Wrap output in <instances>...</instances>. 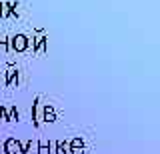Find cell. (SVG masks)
Listing matches in <instances>:
<instances>
[{"label": "cell", "instance_id": "7c38bea8", "mask_svg": "<svg viewBox=\"0 0 160 154\" xmlns=\"http://www.w3.org/2000/svg\"><path fill=\"white\" fill-rule=\"evenodd\" d=\"M0 122H8V118H6V106H0Z\"/></svg>", "mask_w": 160, "mask_h": 154}, {"label": "cell", "instance_id": "277c9868", "mask_svg": "<svg viewBox=\"0 0 160 154\" xmlns=\"http://www.w3.org/2000/svg\"><path fill=\"white\" fill-rule=\"evenodd\" d=\"M4 76H6V86H12V84H18V76H20V72H18V68L14 66V64H10L8 70L4 72Z\"/></svg>", "mask_w": 160, "mask_h": 154}, {"label": "cell", "instance_id": "3957f363", "mask_svg": "<svg viewBox=\"0 0 160 154\" xmlns=\"http://www.w3.org/2000/svg\"><path fill=\"white\" fill-rule=\"evenodd\" d=\"M40 122H42V102H40V96H36L32 102V124L38 128Z\"/></svg>", "mask_w": 160, "mask_h": 154}, {"label": "cell", "instance_id": "5bb4252c", "mask_svg": "<svg viewBox=\"0 0 160 154\" xmlns=\"http://www.w3.org/2000/svg\"><path fill=\"white\" fill-rule=\"evenodd\" d=\"M70 154H84V148H72L70 146Z\"/></svg>", "mask_w": 160, "mask_h": 154}, {"label": "cell", "instance_id": "8fae6325", "mask_svg": "<svg viewBox=\"0 0 160 154\" xmlns=\"http://www.w3.org/2000/svg\"><path fill=\"white\" fill-rule=\"evenodd\" d=\"M36 150H38V154H48V144L40 140V142L36 144Z\"/></svg>", "mask_w": 160, "mask_h": 154}, {"label": "cell", "instance_id": "52a82bcc", "mask_svg": "<svg viewBox=\"0 0 160 154\" xmlns=\"http://www.w3.org/2000/svg\"><path fill=\"white\" fill-rule=\"evenodd\" d=\"M6 118H8V122H16L18 118H20V112L16 110V106L6 108Z\"/></svg>", "mask_w": 160, "mask_h": 154}, {"label": "cell", "instance_id": "9c48e42d", "mask_svg": "<svg viewBox=\"0 0 160 154\" xmlns=\"http://www.w3.org/2000/svg\"><path fill=\"white\" fill-rule=\"evenodd\" d=\"M68 146H72V148H84V140L80 136H76V138H72V140L68 142Z\"/></svg>", "mask_w": 160, "mask_h": 154}, {"label": "cell", "instance_id": "4fadbf2b", "mask_svg": "<svg viewBox=\"0 0 160 154\" xmlns=\"http://www.w3.org/2000/svg\"><path fill=\"white\" fill-rule=\"evenodd\" d=\"M48 154H56V142L54 140L48 142Z\"/></svg>", "mask_w": 160, "mask_h": 154}, {"label": "cell", "instance_id": "5b68a950", "mask_svg": "<svg viewBox=\"0 0 160 154\" xmlns=\"http://www.w3.org/2000/svg\"><path fill=\"white\" fill-rule=\"evenodd\" d=\"M42 120L44 122H56V110L52 104H44L42 106Z\"/></svg>", "mask_w": 160, "mask_h": 154}, {"label": "cell", "instance_id": "6da1fadb", "mask_svg": "<svg viewBox=\"0 0 160 154\" xmlns=\"http://www.w3.org/2000/svg\"><path fill=\"white\" fill-rule=\"evenodd\" d=\"M28 42H30V38L26 34H14L12 38H8V48L14 50V52H24V50L30 48Z\"/></svg>", "mask_w": 160, "mask_h": 154}, {"label": "cell", "instance_id": "30bf717a", "mask_svg": "<svg viewBox=\"0 0 160 154\" xmlns=\"http://www.w3.org/2000/svg\"><path fill=\"white\" fill-rule=\"evenodd\" d=\"M10 50V48H8V38H0V54H6Z\"/></svg>", "mask_w": 160, "mask_h": 154}, {"label": "cell", "instance_id": "8992f818", "mask_svg": "<svg viewBox=\"0 0 160 154\" xmlns=\"http://www.w3.org/2000/svg\"><path fill=\"white\" fill-rule=\"evenodd\" d=\"M12 16V2H0V18Z\"/></svg>", "mask_w": 160, "mask_h": 154}, {"label": "cell", "instance_id": "ba28073f", "mask_svg": "<svg viewBox=\"0 0 160 154\" xmlns=\"http://www.w3.org/2000/svg\"><path fill=\"white\" fill-rule=\"evenodd\" d=\"M56 154H70L68 142H56Z\"/></svg>", "mask_w": 160, "mask_h": 154}, {"label": "cell", "instance_id": "7a4b0ae2", "mask_svg": "<svg viewBox=\"0 0 160 154\" xmlns=\"http://www.w3.org/2000/svg\"><path fill=\"white\" fill-rule=\"evenodd\" d=\"M4 154H22V142L14 136L6 138L4 140Z\"/></svg>", "mask_w": 160, "mask_h": 154}]
</instances>
